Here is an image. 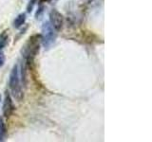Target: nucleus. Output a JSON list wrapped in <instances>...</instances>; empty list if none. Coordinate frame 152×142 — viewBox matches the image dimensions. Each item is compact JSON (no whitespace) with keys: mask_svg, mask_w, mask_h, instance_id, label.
<instances>
[{"mask_svg":"<svg viewBox=\"0 0 152 142\" xmlns=\"http://www.w3.org/2000/svg\"><path fill=\"white\" fill-rule=\"evenodd\" d=\"M22 83H25V71L23 69V66L20 67V64H14L10 74L9 86L12 97L17 101H22L24 99Z\"/></svg>","mask_w":152,"mask_h":142,"instance_id":"obj_1","label":"nucleus"},{"mask_svg":"<svg viewBox=\"0 0 152 142\" xmlns=\"http://www.w3.org/2000/svg\"><path fill=\"white\" fill-rule=\"evenodd\" d=\"M41 34H35L30 37L22 49V54L28 64H31L40 49Z\"/></svg>","mask_w":152,"mask_h":142,"instance_id":"obj_2","label":"nucleus"},{"mask_svg":"<svg viewBox=\"0 0 152 142\" xmlns=\"http://www.w3.org/2000/svg\"><path fill=\"white\" fill-rule=\"evenodd\" d=\"M56 40V30H54L50 22H46L42 26V34H41V42L46 49L54 44Z\"/></svg>","mask_w":152,"mask_h":142,"instance_id":"obj_3","label":"nucleus"},{"mask_svg":"<svg viewBox=\"0 0 152 142\" xmlns=\"http://www.w3.org/2000/svg\"><path fill=\"white\" fill-rule=\"evenodd\" d=\"M50 24L56 31H59L64 24V17L57 9H52L50 12Z\"/></svg>","mask_w":152,"mask_h":142,"instance_id":"obj_4","label":"nucleus"},{"mask_svg":"<svg viewBox=\"0 0 152 142\" xmlns=\"http://www.w3.org/2000/svg\"><path fill=\"white\" fill-rule=\"evenodd\" d=\"M13 111H14V105L12 97L10 93L6 92V94H5V99L3 102V115L6 117H9L12 116Z\"/></svg>","mask_w":152,"mask_h":142,"instance_id":"obj_5","label":"nucleus"},{"mask_svg":"<svg viewBox=\"0 0 152 142\" xmlns=\"http://www.w3.org/2000/svg\"><path fill=\"white\" fill-rule=\"evenodd\" d=\"M26 14L25 13H20V14H18V15L16 16V18L14 19V21H13V27L15 28H21L24 24H25L26 22Z\"/></svg>","mask_w":152,"mask_h":142,"instance_id":"obj_6","label":"nucleus"},{"mask_svg":"<svg viewBox=\"0 0 152 142\" xmlns=\"http://www.w3.org/2000/svg\"><path fill=\"white\" fill-rule=\"evenodd\" d=\"M9 42V34L7 31H3L0 33V50H2L4 47H6Z\"/></svg>","mask_w":152,"mask_h":142,"instance_id":"obj_7","label":"nucleus"},{"mask_svg":"<svg viewBox=\"0 0 152 142\" xmlns=\"http://www.w3.org/2000/svg\"><path fill=\"white\" fill-rule=\"evenodd\" d=\"M7 134V129H6V125L3 121L2 118H0V141H3L5 136Z\"/></svg>","mask_w":152,"mask_h":142,"instance_id":"obj_8","label":"nucleus"},{"mask_svg":"<svg viewBox=\"0 0 152 142\" xmlns=\"http://www.w3.org/2000/svg\"><path fill=\"white\" fill-rule=\"evenodd\" d=\"M5 60H6L5 55L2 52V50H0V67H2V66L5 64Z\"/></svg>","mask_w":152,"mask_h":142,"instance_id":"obj_9","label":"nucleus"},{"mask_svg":"<svg viewBox=\"0 0 152 142\" xmlns=\"http://www.w3.org/2000/svg\"><path fill=\"white\" fill-rule=\"evenodd\" d=\"M35 1H36V0H31V1L30 3H28V8H27V9H28V12H31L32 11L33 6H34V4H35Z\"/></svg>","mask_w":152,"mask_h":142,"instance_id":"obj_10","label":"nucleus"},{"mask_svg":"<svg viewBox=\"0 0 152 142\" xmlns=\"http://www.w3.org/2000/svg\"><path fill=\"white\" fill-rule=\"evenodd\" d=\"M42 2H47V3H55L57 0H41Z\"/></svg>","mask_w":152,"mask_h":142,"instance_id":"obj_11","label":"nucleus"},{"mask_svg":"<svg viewBox=\"0 0 152 142\" xmlns=\"http://www.w3.org/2000/svg\"><path fill=\"white\" fill-rule=\"evenodd\" d=\"M0 101H1V96H0Z\"/></svg>","mask_w":152,"mask_h":142,"instance_id":"obj_12","label":"nucleus"}]
</instances>
